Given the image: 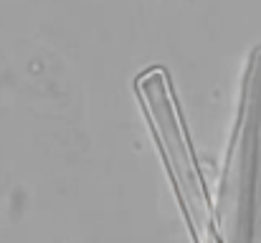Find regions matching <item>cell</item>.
I'll list each match as a JSON object with an SVG mask.
<instances>
[{
	"instance_id": "6da1fadb",
	"label": "cell",
	"mask_w": 261,
	"mask_h": 243,
	"mask_svg": "<svg viewBox=\"0 0 261 243\" xmlns=\"http://www.w3.org/2000/svg\"><path fill=\"white\" fill-rule=\"evenodd\" d=\"M226 243H261V101L251 104L223 180L221 218Z\"/></svg>"
}]
</instances>
